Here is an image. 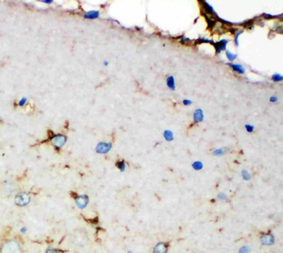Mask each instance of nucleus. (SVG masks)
Masks as SVG:
<instances>
[{"mask_svg": "<svg viewBox=\"0 0 283 253\" xmlns=\"http://www.w3.org/2000/svg\"><path fill=\"white\" fill-rule=\"evenodd\" d=\"M219 198L221 199H226V196L224 195L223 194H221V195H219Z\"/></svg>", "mask_w": 283, "mask_h": 253, "instance_id": "nucleus-25", "label": "nucleus"}, {"mask_svg": "<svg viewBox=\"0 0 283 253\" xmlns=\"http://www.w3.org/2000/svg\"><path fill=\"white\" fill-rule=\"evenodd\" d=\"M243 177L245 179H248L250 176H249V174L248 173V172H247L246 171H243Z\"/></svg>", "mask_w": 283, "mask_h": 253, "instance_id": "nucleus-20", "label": "nucleus"}, {"mask_svg": "<svg viewBox=\"0 0 283 253\" xmlns=\"http://www.w3.org/2000/svg\"><path fill=\"white\" fill-rule=\"evenodd\" d=\"M164 136L165 138L168 141H171L172 139V133L170 131H166L164 133Z\"/></svg>", "mask_w": 283, "mask_h": 253, "instance_id": "nucleus-13", "label": "nucleus"}, {"mask_svg": "<svg viewBox=\"0 0 283 253\" xmlns=\"http://www.w3.org/2000/svg\"><path fill=\"white\" fill-rule=\"evenodd\" d=\"M18 203L20 204H25L26 203H27V201H28V199H27V195H23V194H21V195H20L18 196Z\"/></svg>", "mask_w": 283, "mask_h": 253, "instance_id": "nucleus-9", "label": "nucleus"}, {"mask_svg": "<svg viewBox=\"0 0 283 253\" xmlns=\"http://www.w3.org/2000/svg\"><path fill=\"white\" fill-rule=\"evenodd\" d=\"M227 64L229 65L230 67H231L234 71H235L239 74H243L245 73V69L240 64H233L231 63H227Z\"/></svg>", "mask_w": 283, "mask_h": 253, "instance_id": "nucleus-4", "label": "nucleus"}, {"mask_svg": "<svg viewBox=\"0 0 283 253\" xmlns=\"http://www.w3.org/2000/svg\"><path fill=\"white\" fill-rule=\"evenodd\" d=\"M202 2L203 3L202 4L206 12L209 14H215V11L212 6H211L210 4L207 3L206 1H202Z\"/></svg>", "mask_w": 283, "mask_h": 253, "instance_id": "nucleus-7", "label": "nucleus"}, {"mask_svg": "<svg viewBox=\"0 0 283 253\" xmlns=\"http://www.w3.org/2000/svg\"><path fill=\"white\" fill-rule=\"evenodd\" d=\"M103 65H104V66H106V67H107V66H108V64H109V62H108V61H107V60H104L103 61Z\"/></svg>", "mask_w": 283, "mask_h": 253, "instance_id": "nucleus-24", "label": "nucleus"}, {"mask_svg": "<svg viewBox=\"0 0 283 253\" xmlns=\"http://www.w3.org/2000/svg\"><path fill=\"white\" fill-rule=\"evenodd\" d=\"M203 120V112L201 109H198L194 114V120L196 122H201Z\"/></svg>", "mask_w": 283, "mask_h": 253, "instance_id": "nucleus-5", "label": "nucleus"}, {"mask_svg": "<svg viewBox=\"0 0 283 253\" xmlns=\"http://www.w3.org/2000/svg\"><path fill=\"white\" fill-rule=\"evenodd\" d=\"M193 167L194 168V169L199 170V169H201L203 166H202V164L201 162H196L193 164Z\"/></svg>", "mask_w": 283, "mask_h": 253, "instance_id": "nucleus-17", "label": "nucleus"}, {"mask_svg": "<svg viewBox=\"0 0 283 253\" xmlns=\"http://www.w3.org/2000/svg\"><path fill=\"white\" fill-rule=\"evenodd\" d=\"M41 2H42L43 3L47 4H51L53 2V1H52V0H44V1H41Z\"/></svg>", "mask_w": 283, "mask_h": 253, "instance_id": "nucleus-22", "label": "nucleus"}, {"mask_svg": "<svg viewBox=\"0 0 283 253\" xmlns=\"http://www.w3.org/2000/svg\"><path fill=\"white\" fill-rule=\"evenodd\" d=\"M271 79L274 82L282 81L283 79V76L278 73H275L272 76Z\"/></svg>", "mask_w": 283, "mask_h": 253, "instance_id": "nucleus-11", "label": "nucleus"}, {"mask_svg": "<svg viewBox=\"0 0 283 253\" xmlns=\"http://www.w3.org/2000/svg\"><path fill=\"white\" fill-rule=\"evenodd\" d=\"M183 103L184 104V105H185V106H189V105H190L191 104H192V101L188 100V99H184V101H183Z\"/></svg>", "mask_w": 283, "mask_h": 253, "instance_id": "nucleus-21", "label": "nucleus"}, {"mask_svg": "<svg viewBox=\"0 0 283 253\" xmlns=\"http://www.w3.org/2000/svg\"><path fill=\"white\" fill-rule=\"evenodd\" d=\"M245 128L247 129V131L249 132H252V131H253V129H254V127L252 126V125H245Z\"/></svg>", "mask_w": 283, "mask_h": 253, "instance_id": "nucleus-19", "label": "nucleus"}, {"mask_svg": "<svg viewBox=\"0 0 283 253\" xmlns=\"http://www.w3.org/2000/svg\"><path fill=\"white\" fill-rule=\"evenodd\" d=\"M263 16H264V18L265 19H272V18H275L276 17H278L280 16H273L271 15H270V14H268V13H264L263 14Z\"/></svg>", "mask_w": 283, "mask_h": 253, "instance_id": "nucleus-16", "label": "nucleus"}, {"mask_svg": "<svg viewBox=\"0 0 283 253\" xmlns=\"http://www.w3.org/2000/svg\"><path fill=\"white\" fill-rule=\"evenodd\" d=\"M243 32H244V31L240 30L239 32H238L236 34V36H235V37H234V42H235V43H236L237 46H238V45H239V43H238V37H239V35H240V34H242Z\"/></svg>", "mask_w": 283, "mask_h": 253, "instance_id": "nucleus-15", "label": "nucleus"}, {"mask_svg": "<svg viewBox=\"0 0 283 253\" xmlns=\"http://www.w3.org/2000/svg\"><path fill=\"white\" fill-rule=\"evenodd\" d=\"M26 101H27V98H26V97H23V98L20 101V102H19V105H20V106L23 107V106L25 104Z\"/></svg>", "mask_w": 283, "mask_h": 253, "instance_id": "nucleus-18", "label": "nucleus"}, {"mask_svg": "<svg viewBox=\"0 0 283 253\" xmlns=\"http://www.w3.org/2000/svg\"><path fill=\"white\" fill-rule=\"evenodd\" d=\"M261 242L263 245H271L274 243V238L270 234L263 235L261 238Z\"/></svg>", "mask_w": 283, "mask_h": 253, "instance_id": "nucleus-2", "label": "nucleus"}, {"mask_svg": "<svg viewBox=\"0 0 283 253\" xmlns=\"http://www.w3.org/2000/svg\"><path fill=\"white\" fill-rule=\"evenodd\" d=\"M166 83H167V86L170 88V90H175L176 87H175V79L172 76H170L167 77V79H166Z\"/></svg>", "mask_w": 283, "mask_h": 253, "instance_id": "nucleus-6", "label": "nucleus"}, {"mask_svg": "<svg viewBox=\"0 0 283 253\" xmlns=\"http://www.w3.org/2000/svg\"><path fill=\"white\" fill-rule=\"evenodd\" d=\"M270 101L271 102H276V101H278V98L276 97H272L270 98Z\"/></svg>", "mask_w": 283, "mask_h": 253, "instance_id": "nucleus-23", "label": "nucleus"}, {"mask_svg": "<svg viewBox=\"0 0 283 253\" xmlns=\"http://www.w3.org/2000/svg\"><path fill=\"white\" fill-rule=\"evenodd\" d=\"M228 41L229 40L223 39H221L220 41L215 43L213 46L216 49V52L217 54L220 53V52L222 50L224 51L226 50V46Z\"/></svg>", "mask_w": 283, "mask_h": 253, "instance_id": "nucleus-1", "label": "nucleus"}, {"mask_svg": "<svg viewBox=\"0 0 283 253\" xmlns=\"http://www.w3.org/2000/svg\"><path fill=\"white\" fill-rule=\"evenodd\" d=\"M63 138L64 137L62 136L56 137V138H54V144H55V146H57L58 147H60L61 146H63L65 142Z\"/></svg>", "mask_w": 283, "mask_h": 253, "instance_id": "nucleus-8", "label": "nucleus"}, {"mask_svg": "<svg viewBox=\"0 0 283 253\" xmlns=\"http://www.w3.org/2000/svg\"><path fill=\"white\" fill-rule=\"evenodd\" d=\"M196 43H198V44H201V43H210L212 44V45H214L215 42L213 41V40H210V39H208L202 38V39H198L197 41H196Z\"/></svg>", "mask_w": 283, "mask_h": 253, "instance_id": "nucleus-10", "label": "nucleus"}, {"mask_svg": "<svg viewBox=\"0 0 283 253\" xmlns=\"http://www.w3.org/2000/svg\"><path fill=\"white\" fill-rule=\"evenodd\" d=\"M100 17V12L97 10H92L86 12L84 15V18L86 19L89 20H94Z\"/></svg>", "mask_w": 283, "mask_h": 253, "instance_id": "nucleus-3", "label": "nucleus"}, {"mask_svg": "<svg viewBox=\"0 0 283 253\" xmlns=\"http://www.w3.org/2000/svg\"><path fill=\"white\" fill-rule=\"evenodd\" d=\"M226 56L227 57L228 59L230 61H233L237 57V55L236 54H233L229 51H226Z\"/></svg>", "mask_w": 283, "mask_h": 253, "instance_id": "nucleus-12", "label": "nucleus"}, {"mask_svg": "<svg viewBox=\"0 0 283 253\" xmlns=\"http://www.w3.org/2000/svg\"><path fill=\"white\" fill-rule=\"evenodd\" d=\"M250 252V249L248 246H243L239 251V253H249Z\"/></svg>", "mask_w": 283, "mask_h": 253, "instance_id": "nucleus-14", "label": "nucleus"}]
</instances>
